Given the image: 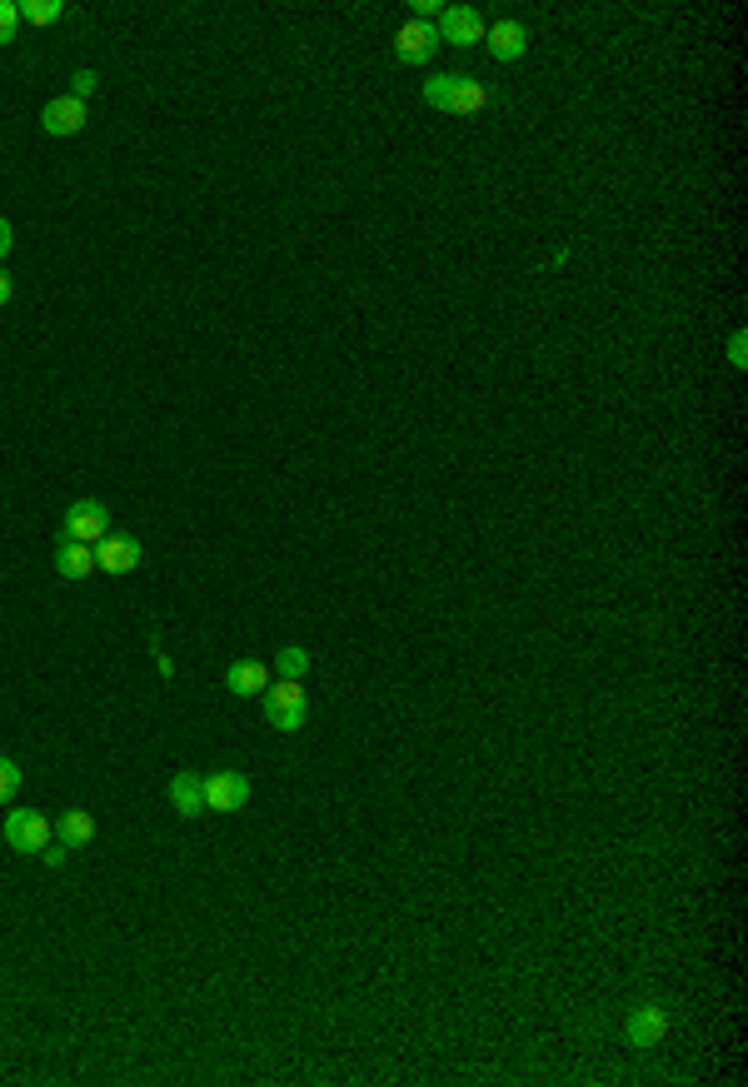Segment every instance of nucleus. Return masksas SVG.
Instances as JSON below:
<instances>
[{"mask_svg": "<svg viewBox=\"0 0 748 1087\" xmlns=\"http://www.w3.org/2000/svg\"><path fill=\"white\" fill-rule=\"evenodd\" d=\"M265 718H270V728H280V734H300L304 718H310V699H304L300 679H275L270 689H265Z\"/></svg>", "mask_w": 748, "mask_h": 1087, "instance_id": "2", "label": "nucleus"}, {"mask_svg": "<svg viewBox=\"0 0 748 1087\" xmlns=\"http://www.w3.org/2000/svg\"><path fill=\"white\" fill-rule=\"evenodd\" d=\"M0 833H6V843H11L15 853L41 859V853L51 849V839H55V823L45 819V813H35V808H11L6 823H0Z\"/></svg>", "mask_w": 748, "mask_h": 1087, "instance_id": "1", "label": "nucleus"}, {"mask_svg": "<svg viewBox=\"0 0 748 1087\" xmlns=\"http://www.w3.org/2000/svg\"><path fill=\"white\" fill-rule=\"evenodd\" d=\"M105 534H110V509H105L100 499H75V504L65 509L61 539H71V544H100Z\"/></svg>", "mask_w": 748, "mask_h": 1087, "instance_id": "3", "label": "nucleus"}, {"mask_svg": "<svg viewBox=\"0 0 748 1087\" xmlns=\"http://www.w3.org/2000/svg\"><path fill=\"white\" fill-rule=\"evenodd\" d=\"M623 1033H629L634 1047H654L659 1037L669 1033V1008L664 1003H639L634 1013H629V1027H623Z\"/></svg>", "mask_w": 748, "mask_h": 1087, "instance_id": "10", "label": "nucleus"}, {"mask_svg": "<svg viewBox=\"0 0 748 1087\" xmlns=\"http://www.w3.org/2000/svg\"><path fill=\"white\" fill-rule=\"evenodd\" d=\"M55 839H61L65 849H85V843L95 839V819L90 813H81V808H71V813L55 819Z\"/></svg>", "mask_w": 748, "mask_h": 1087, "instance_id": "15", "label": "nucleus"}, {"mask_svg": "<svg viewBox=\"0 0 748 1087\" xmlns=\"http://www.w3.org/2000/svg\"><path fill=\"white\" fill-rule=\"evenodd\" d=\"M95 564H100L105 574H115V579H120V574H130L140 564V539L136 534H115V529H110V534L95 544Z\"/></svg>", "mask_w": 748, "mask_h": 1087, "instance_id": "8", "label": "nucleus"}, {"mask_svg": "<svg viewBox=\"0 0 748 1087\" xmlns=\"http://www.w3.org/2000/svg\"><path fill=\"white\" fill-rule=\"evenodd\" d=\"M489 105V90L474 81V75H455V90H449V115H479Z\"/></svg>", "mask_w": 748, "mask_h": 1087, "instance_id": "14", "label": "nucleus"}, {"mask_svg": "<svg viewBox=\"0 0 748 1087\" xmlns=\"http://www.w3.org/2000/svg\"><path fill=\"white\" fill-rule=\"evenodd\" d=\"M439 15H445V6H439V0H415V21H439Z\"/></svg>", "mask_w": 748, "mask_h": 1087, "instance_id": "22", "label": "nucleus"}, {"mask_svg": "<svg viewBox=\"0 0 748 1087\" xmlns=\"http://www.w3.org/2000/svg\"><path fill=\"white\" fill-rule=\"evenodd\" d=\"M21 31V0H0V45H11Z\"/></svg>", "mask_w": 748, "mask_h": 1087, "instance_id": "19", "label": "nucleus"}, {"mask_svg": "<svg viewBox=\"0 0 748 1087\" xmlns=\"http://www.w3.org/2000/svg\"><path fill=\"white\" fill-rule=\"evenodd\" d=\"M65 859H71V849H65V843H51V849L41 853V863H45V868H65Z\"/></svg>", "mask_w": 748, "mask_h": 1087, "instance_id": "23", "label": "nucleus"}, {"mask_svg": "<svg viewBox=\"0 0 748 1087\" xmlns=\"http://www.w3.org/2000/svg\"><path fill=\"white\" fill-rule=\"evenodd\" d=\"M439 41L445 45H459V51H469V45L484 41V21H479L474 6H445V15H439Z\"/></svg>", "mask_w": 748, "mask_h": 1087, "instance_id": "5", "label": "nucleus"}, {"mask_svg": "<svg viewBox=\"0 0 748 1087\" xmlns=\"http://www.w3.org/2000/svg\"><path fill=\"white\" fill-rule=\"evenodd\" d=\"M275 669H280V679H304V673H310V653L304 649H280Z\"/></svg>", "mask_w": 748, "mask_h": 1087, "instance_id": "17", "label": "nucleus"}, {"mask_svg": "<svg viewBox=\"0 0 748 1087\" xmlns=\"http://www.w3.org/2000/svg\"><path fill=\"white\" fill-rule=\"evenodd\" d=\"M95 85H100V75H95V71H75L71 75V95H75V100H90Z\"/></svg>", "mask_w": 748, "mask_h": 1087, "instance_id": "21", "label": "nucleus"}, {"mask_svg": "<svg viewBox=\"0 0 748 1087\" xmlns=\"http://www.w3.org/2000/svg\"><path fill=\"white\" fill-rule=\"evenodd\" d=\"M165 793H170V808H175L180 819H200V813H205V778L200 774H175L165 784Z\"/></svg>", "mask_w": 748, "mask_h": 1087, "instance_id": "12", "label": "nucleus"}, {"mask_svg": "<svg viewBox=\"0 0 748 1087\" xmlns=\"http://www.w3.org/2000/svg\"><path fill=\"white\" fill-rule=\"evenodd\" d=\"M449 90H455V75H449V71H439V75H429V81H425V100L435 105V110H445V105H449Z\"/></svg>", "mask_w": 748, "mask_h": 1087, "instance_id": "18", "label": "nucleus"}, {"mask_svg": "<svg viewBox=\"0 0 748 1087\" xmlns=\"http://www.w3.org/2000/svg\"><path fill=\"white\" fill-rule=\"evenodd\" d=\"M65 15V0H21V21L31 25H51Z\"/></svg>", "mask_w": 748, "mask_h": 1087, "instance_id": "16", "label": "nucleus"}, {"mask_svg": "<svg viewBox=\"0 0 748 1087\" xmlns=\"http://www.w3.org/2000/svg\"><path fill=\"white\" fill-rule=\"evenodd\" d=\"M85 120H90V105L75 100V95H61V100H51L41 110V130L55 135V140H65V135H81Z\"/></svg>", "mask_w": 748, "mask_h": 1087, "instance_id": "6", "label": "nucleus"}, {"mask_svg": "<svg viewBox=\"0 0 748 1087\" xmlns=\"http://www.w3.org/2000/svg\"><path fill=\"white\" fill-rule=\"evenodd\" d=\"M95 569H100V564H95V544H71V539H61V550H55V574H61V579L85 584Z\"/></svg>", "mask_w": 748, "mask_h": 1087, "instance_id": "13", "label": "nucleus"}, {"mask_svg": "<svg viewBox=\"0 0 748 1087\" xmlns=\"http://www.w3.org/2000/svg\"><path fill=\"white\" fill-rule=\"evenodd\" d=\"M484 41H489V51H494V61H504V65H514L524 51H530V31H524L520 21H494V25H484Z\"/></svg>", "mask_w": 748, "mask_h": 1087, "instance_id": "11", "label": "nucleus"}, {"mask_svg": "<svg viewBox=\"0 0 748 1087\" xmlns=\"http://www.w3.org/2000/svg\"><path fill=\"white\" fill-rule=\"evenodd\" d=\"M15 300V280L6 275V265H0V305H11Z\"/></svg>", "mask_w": 748, "mask_h": 1087, "instance_id": "26", "label": "nucleus"}, {"mask_svg": "<svg viewBox=\"0 0 748 1087\" xmlns=\"http://www.w3.org/2000/svg\"><path fill=\"white\" fill-rule=\"evenodd\" d=\"M435 51H439V31L435 25H425V21H405L395 31V55L405 65H425V61H435Z\"/></svg>", "mask_w": 748, "mask_h": 1087, "instance_id": "7", "label": "nucleus"}, {"mask_svg": "<svg viewBox=\"0 0 748 1087\" xmlns=\"http://www.w3.org/2000/svg\"><path fill=\"white\" fill-rule=\"evenodd\" d=\"M21 793V764L15 758H0V803H11Z\"/></svg>", "mask_w": 748, "mask_h": 1087, "instance_id": "20", "label": "nucleus"}, {"mask_svg": "<svg viewBox=\"0 0 748 1087\" xmlns=\"http://www.w3.org/2000/svg\"><path fill=\"white\" fill-rule=\"evenodd\" d=\"M225 689L235 699H260L265 689H270V663H260V659H235L225 669Z\"/></svg>", "mask_w": 748, "mask_h": 1087, "instance_id": "9", "label": "nucleus"}, {"mask_svg": "<svg viewBox=\"0 0 748 1087\" xmlns=\"http://www.w3.org/2000/svg\"><path fill=\"white\" fill-rule=\"evenodd\" d=\"M249 803V778L235 768H220L205 778V813H239Z\"/></svg>", "mask_w": 748, "mask_h": 1087, "instance_id": "4", "label": "nucleus"}, {"mask_svg": "<svg viewBox=\"0 0 748 1087\" xmlns=\"http://www.w3.org/2000/svg\"><path fill=\"white\" fill-rule=\"evenodd\" d=\"M744 344H748V334H744V330H738L734 340H728V360H734L738 370H744V364H748V350H744Z\"/></svg>", "mask_w": 748, "mask_h": 1087, "instance_id": "24", "label": "nucleus"}, {"mask_svg": "<svg viewBox=\"0 0 748 1087\" xmlns=\"http://www.w3.org/2000/svg\"><path fill=\"white\" fill-rule=\"evenodd\" d=\"M11 245H15V230H11V220L0 215V259L11 255Z\"/></svg>", "mask_w": 748, "mask_h": 1087, "instance_id": "25", "label": "nucleus"}]
</instances>
